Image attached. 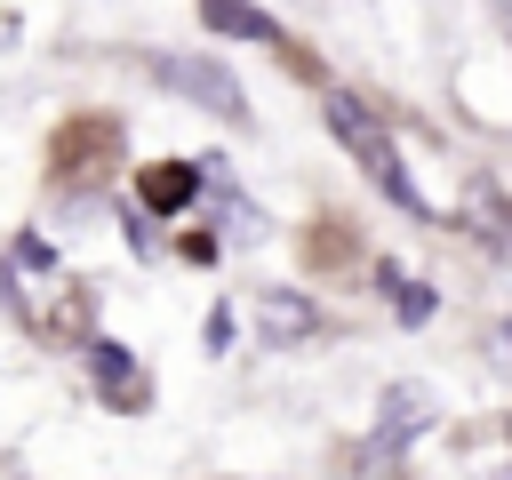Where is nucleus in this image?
Instances as JSON below:
<instances>
[{
    "label": "nucleus",
    "mask_w": 512,
    "mask_h": 480,
    "mask_svg": "<svg viewBox=\"0 0 512 480\" xmlns=\"http://www.w3.org/2000/svg\"><path fill=\"white\" fill-rule=\"evenodd\" d=\"M88 360H96V376H104V392H112V400H136V392H144V384H136V360H128L120 344H96Z\"/></svg>",
    "instance_id": "7"
},
{
    "label": "nucleus",
    "mask_w": 512,
    "mask_h": 480,
    "mask_svg": "<svg viewBox=\"0 0 512 480\" xmlns=\"http://www.w3.org/2000/svg\"><path fill=\"white\" fill-rule=\"evenodd\" d=\"M328 128L344 136V152H352V160H360V168H368V176H376V184H384L408 216H432V200H424V192H416V176L400 168V144L384 136V120H376L352 88H328Z\"/></svg>",
    "instance_id": "1"
},
{
    "label": "nucleus",
    "mask_w": 512,
    "mask_h": 480,
    "mask_svg": "<svg viewBox=\"0 0 512 480\" xmlns=\"http://www.w3.org/2000/svg\"><path fill=\"white\" fill-rule=\"evenodd\" d=\"M136 192H144V208H152V216H176V208H192L200 168H192V160H152V168L136 176Z\"/></svg>",
    "instance_id": "5"
},
{
    "label": "nucleus",
    "mask_w": 512,
    "mask_h": 480,
    "mask_svg": "<svg viewBox=\"0 0 512 480\" xmlns=\"http://www.w3.org/2000/svg\"><path fill=\"white\" fill-rule=\"evenodd\" d=\"M424 424H432V392L424 384H392L384 392V424H376V456H400Z\"/></svg>",
    "instance_id": "3"
},
{
    "label": "nucleus",
    "mask_w": 512,
    "mask_h": 480,
    "mask_svg": "<svg viewBox=\"0 0 512 480\" xmlns=\"http://www.w3.org/2000/svg\"><path fill=\"white\" fill-rule=\"evenodd\" d=\"M200 24H208V32H240V40H272V32H280L264 8H232V0H208Z\"/></svg>",
    "instance_id": "6"
},
{
    "label": "nucleus",
    "mask_w": 512,
    "mask_h": 480,
    "mask_svg": "<svg viewBox=\"0 0 512 480\" xmlns=\"http://www.w3.org/2000/svg\"><path fill=\"white\" fill-rule=\"evenodd\" d=\"M400 320H408V328H416V320H432V288H424V280H408V288H400Z\"/></svg>",
    "instance_id": "8"
},
{
    "label": "nucleus",
    "mask_w": 512,
    "mask_h": 480,
    "mask_svg": "<svg viewBox=\"0 0 512 480\" xmlns=\"http://www.w3.org/2000/svg\"><path fill=\"white\" fill-rule=\"evenodd\" d=\"M144 72H152L160 88H176V96L208 104L216 120H248V96H240V80H232L216 56H144Z\"/></svg>",
    "instance_id": "2"
},
{
    "label": "nucleus",
    "mask_w": 512,
    "mask_h": 480,
    "mask_svg": "<svg viewBox=\"0 0 512 480\" xmlns=\"http://www.w3.org/2000/svg\"><path fill=\"white\" fill-rule=\"evenodd\" d=\"M312 328H320L312 296H296V288H264V296H256V336H264V344H296V336H312Z\"/></svg>",
    "instance_id": "4"
},
{
    "label": "nucleus",
    "mask_w": 512,
    "mask_h": 480,
    "mask_svg": "<svg viewBox=\"0 0 512 480\" xmlns=\"http://www.w3.org/2000/svg\"><path fill=\"white\" fill-rule=\"evenodd\" d=\"M0 304H16V280H8V272H0Z\"/></svg>",
    "instance_id": "9"
}]
</instances>
